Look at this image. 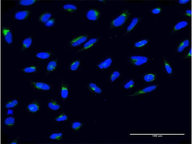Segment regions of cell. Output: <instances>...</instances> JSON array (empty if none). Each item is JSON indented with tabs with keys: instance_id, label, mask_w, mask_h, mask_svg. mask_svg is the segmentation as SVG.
<instances>
[{
	"instance_id": "6da1fadb",
	"label": "cell",
	"mask_w": 192,
	"mask_h": 144,
	"mask_svg": "<svg viewBox=\"0 0 192 144\" xmlns=\"http://www.w3.org/2000/svg\"><path fill=\"white\" fill-rule=\"evenodd\" d=\"M131 15V12L129 9L123 10L110 22L109 29L114 30L122 27L127 22Z\"/></svg>"
},
{
	"instance_id": "7a4b0ae2",
	"label": "cell",
	"mask_w": 192,
	"mask_h": 144,
	"mask_svg": "<svg viewBox=\"0 0 192 144\" xmlns=\"http://www.w3.org/2000/svg\"><path fill=\"white\" fill-rule=\"evenodd\" d=\"M27 82L30 86L36 91L48 92L54 90V84L49 82L31 79H27Z\"/></svg>"
},
{
	"instance_id": "3957f363",
	"label": "cell",
	"mask_w": 192,
	"mask_h": 144,
	"mask_svg": "<svg viewBox=\"0 0 192 144\" xmlns=\"http://www.w3.org/2000/svg\"><path fill=\"white\" fill-rule=\"evenodd\" d=\"M58 95L60 102L63 105L69 98L70 95L69 83L63 79L60 78Z\"/></svg>"
},
{
	"instance_id": "277c9868",
	"label": "cell",
	"mask_w": 192,
	"mask_h": 144,
	"mask_svg": "<svg viewBox=\"0 0 192 144\" xmlns=\"http://www.w3.org/2000/svg\"><path fill=\"white\" fill-rule=\"evenodd\" d=\"M90 36L88 34L82 33L74 35L67 41L66 46L70 50L78 47L87 41Z\"/></svg>"
},
{
	"instance_id": "5b68a950",
	"label": "cell",
	"mask_w": 192,
	"mask_h": 144,
	"mask_svg": "<svg viewBox=\"0 0 192 144\" xmlns=\"http://www.w3.org/2000/svg\"><path fill=\"white\" fill-rule=\"evenodd\" d=\"M127 60L128 63L130 65L138 66L147 63L149 61V59L144 56L132 55L128 57Z\"/></svg>"
},
{
	"instance_id": "8992f818",
	"label": "cell",
	"mask_w": 192,
	"mask_h": 144,
	"mask_svg": "<svg viewBox=\"0 0 192 144\" xmlns=\"http://www.w3.org/2000/svg\"><path fill=\"white\" fill-rule=\"evenodd\" d=\"M100 40V38L99 37L93 38L88 40L81 47L77 50L74 54H79L90 50L97 44Z\"/></svg>"
},
{
	"instance_id": "52a82bcc",
	"label": "cell",
	"mask_w": 192,
	"mask_h": 144,
	"mask_svg": "<svg viewBox=\"0 0 192 144\" xmlns=\"http://www.w3.org/2000/svg\"><path fill=\"white\" fill-rule=\"evenodd\" d=\"M41 70L40 65L33 64L17 68L16 70L19 73L25 74H35L39 73Z\"/></svg>"
},
{
	"instance_id": "ba28073f",
	"label": "cell",
	"mask_w": 192,
	"mask_h": 144,
	"mask_svg": "<svg viewBox=\"0 0 192 144\" xmlns=\"http://www.w3.org/2000/svg\"><path fill=\"white\" fill-rule=\"evenodd\" d=\"M63 105L62 103L55 97L50 98L46 103V106L48 110L58 113L62 111L63 108Z\"/></svg>"
},
{
	"instance_id": "9c48e42d",
	"label": "cell",
	"mask_w": 192,
	"mask_h": 144,
	"mask_svg": "<svg viewBox=\"0 0 192 144\" xmlns=\"http://www.w3.org/2000/svg\"><path fill=\"white\" fill-rule=\"evenodd\" d=\"M113 62L112 57L111 56H107L103 58L97 62L95 65V67L100 71H104L110 68Z\"/></svg>"
},
{
	"instance_id": "30bf717a",
	"label": "cell",
	"mask_w": 192,
	"mask_h": 144,
	"mask_svg": "<svg viewBox=\"0 0 192 144\" xmlns=\"http://www.w3.org/2000/svg\"><path fill=\"white\" fill-rule=\"evenodd\" d=\"M41 107V103L39 99H35L29 102L26 106L25 109L28 113L35 114L38 113Z\"/></svg>"
},
{
	"instance_id": "8fae6325",
	"label": "cell",
	"mask_w": 192,
	"mask_h": 144,
	"mask_svg": "<svg viewBox=\"0 0 192 144\" xmlns=\"http://www.w3.org/2000/svg\"><path fill=\"white\" fill-rule=\"evenodd\" d=\"M58 58L52 59L47 63L45 68V76L46 78L49 77L57 69L58 65Z\"/></svg>"
},
{
	"instance_id": "7c38bea8",
	"label": "cell",
	"mask_w": 192,
	"mask_h": 144,
	"mask_svg": "<svg viewBox=\"0 0 192 144\" xmlns=\"http://www.w3.org/2000/svg\"><path fill=\"white\" fill-rule=\"evenodd\" d=\"M82 59L78 58L74 59L70 61L67 64V70L70 72L75 73L78 72L81 67Z\"/></svg>"
},
{
	"instance_id": "4fadbf2b",
	"label": "cell",
	"mask_w": 192,
	"mask_h": 144,
	"mask_svg": "<svg viewBox=\"0 0 192 144\" xmlns=\"http://www.w3.org/2000/svg\"><path fill=\"white\" fill-rule=\"evenodd\" d=\"M56 54L52 50L38 51L35 53V57L38 60L47 61L52 59Z\"/></svg>"
},
{
	"instance_id": "5bb4252c",
	"label": "cell",
	"mask_w": 192,
	"mask_h": 144,
	"mask_svg": "<svg viewBox=\"0 0 192 144\" xmlns=\"http://www.w3.org/2000/svg\"><path fill=\"white\" fill-rule=\"evenodd\" d=\"M101 14L100 10L96 8H91L89 9L85 13V16L88 20L95 21L100 18Z\"/></svg>"
},
{
	"instance_id": "9a60e30c",
	"label": "cell",
	"mask_w": 192,
	"mask_h": 144,
	"mask_svg": "<svg viewBox=\"0 0 192 144\" xmlns=\"http://www.w3.org/2000/svg\"><path fill=\"white\" fill-rule=\"evenodd\" d=\"M65 134L62 131H55L51 132L47 137L50 142H60L65 139Z\"/></svg>"
},
{
	"instance_id": "2e32d148",
	"label": "cell",
	"mask_w": 192,
	"mask_h": 144,
	"mask_svg": "<svg viewBox=\"0 0 192 144\" xmlns=\"http://www.w3.org/2000/svg\"><path fill=\"white\" fill-rule=\"evenodd\" d=\"M85 87L87 91L93 94H100L102 91L98 84L93 82H87L85 85Z\"/></svg>"
},
{
	"instance_id": "e0dca14e",
	"label": "cell",
	"mask_w": 192,
	"mask_h": 144,
	"mask_svg": "<svg viewBox=\"0 0 192 144\" xmlns=\"http://www.w3.org/2000/svg\"><path fill=\"white\" fill-rule=\"evenodd\" d=\"M3 36L6 42L11 45L13 42V36L11 29L9 27L4 26L2 28Z\"/></svg>"
},
{
	"instance_id": "ac0fdd59",
	"label": "cell",
	"mask_w": 192,
	"mask_h": 144,
	"mask_svg": "<svg viewBox=\"0 0 192 144\" xmlns=\"http://www.w3.org/2000/svg\"><path fill=\"white\" fill-rule=\"evenodd\" d=\"M69 119V114L65 111H61L53 118L51 120L54 123H58L66 122Z\"/></svg>"
},
{
	"instance_id": "d6986e66",
	"label": "cell",
	"mask_w": 192,
	"mask_h": 144,
	"mask_svg": "<svg viewBox=\"0 0 192 144\" xmlns=\"http://www.w3.org/2000/svg\"><path fill=\"white\" fill-rule=\"evenodd\" d=\"M140 20L139 18L137 17L133 18L128 24L123 36L129 34L134 30Z\"/></svg>"
},
{
	"instance_id": "ffe728a7",
	"label": "cell",
	"mask_w": 192,
	"mask_h": 144,
	"mask_svg": "<svg viewBox=\"0 0 192 144\" xmlns=\"http://www.w3.org/2000/svg\"><path fill=\"white\" fill-rule=\"evenodd\" d=\"M84 125L83 121L78 120H72L69 123V127L73 132H77L82 128Z\"/></svg>"
},
{
	"instance_id": "44dd1931",
	"label": "cell",
	"mask_w": 192,
	"mask_h": 144,
	"mask_svg": "<svg viewBox=\"0 0 192 144\" xmlns=\"http://www.w3.org/2000/svg\"><path fill=\"white\" fill-rule=\"evenodd\" d=\"M158 85L157 84H156L146 87L140 89L132 94L128 95V96L129 97H132L151 92L156 89L158 87Z\"/></svg>"
},
{
	"instance_id": "7402d4cb",
	"label": "cell",
	"mask_w": 192,
	"mask_h": 144,
	"mask_svg": "<svg viewBox=\"0 0 192 144\" xmlns=\"http://www.w3.org/2000/svg\"><path fill=\"white\" fill-rule=\"evenodd\" d=\"M32 38L31 37H29L24 39L22 42L19 50V53L22 54L28 50L32 45Z\"/></svg>"
},
{
	"instance_id": "603a6c76",
	"label": "cell",
	"mask_w": 192,
	"mask_h": 144,
	"mask_svg": "<svg viewBox=\"0 0 192 144\" xmlns=\"http://www.w3.org/2000/svg\"><path fill=\"white\" fill-rule=\"evenodd\" d=\"M19 103V101L18 99H8L5 100L4 103V106L6 109H13L18 106Z\"/></svg>"
},
{
	"instance_id": "cb8c5ba5",
	"label": "cell",
	"mask_w": 192,
	"mask_h": 144,
	"mask_svg": "<svg viewBox=\"0 0 192 144\" xmlns=\"http://www.w3.org/2000/svg\"><path fill=\"white\" fill-rule=\"evenodd\" d=\"M162 61L163 68L166 73L169 75L172 74L173 69L171 63L166 58L164 57L162 58Z\"/></svg>"
},
{
	"instance_id": "d4e9b609",
	"label": "cell",
	"mask_w": 192,
	"mask_h": 144,
	"mask_svg": "<svg viewBox=\"0 0 192 144\" xmlns=\"http://www.w3.org/2000/svg\"><path fill=\"white\" fill-rule=\"evenodd\" d=\"M3 124L5 126L8 128H12L15 125V118L12 116H8L4 119Z\"/></svg>"
},
{
	"instance_id": "484cf974",
	"label": "cell",
	"mask_w": 192,
	"mask_h": 144,
	"mask_svg": "<svg viewBox=\"0 0 192 144\" xmlns=\"http://www.w3.org/2000/svg\"><path fill=\"white\" fill-rule=\"evenodd\" d=\"M136 84L135 80L132 78H128L123 82L122 85L125 89L129 90L133 88Z\"/></svg>"
},
{
	"instance_id": "4316f807",
	"label": "cell",
	"mask_w": 192,
	"mask_h": 144,
	"mask_svg": "<svg viewBox=\"0 0 192 144\" xmlns=\"http://www.w3.org/2000/svg\"><path fill=\"white\" fill-rule=\"evenodd\" d=\"M30 13L31 12L28 10L19 11L15 14L14 17L17 20H23L27 18Z\"/></svg>"
},
{
	"instance_id": "83f0119b",
	"label": "cell",
	"mask_w": 192,
	"mask_h": 144,
	"mask_svg": "<svg viewBox=\"0 0 192 144\" xmlns=\"http://www.w3.org/2000/svg\"><path fill=\"white\" fill-rule=\"evenodd\" d=\"M121 75V72L119 70H115L113 71L109 75V82L111 83H114L120 77Z\"/></svg>"
},
{
	"instance_id": "f1b7e54d",
	"label": "cell",
	"mask_w": 192,
	"mask_h": 144,
	"mask_svg": "<svg viewBox=\"0 0 192 144\" xmlns=\"http://www.w3.org/2000/svg\"><path fill=\"white\" fill-rule=\"evenodd\" d=\"M62 8L66 12L72 13L75 12L78 9L77 6L72 3H66L64 4L62 6Z\"/></svg>"
},
{
	"instance_id": "f546056e",
	"label": "cell",
	"mask_w": 192,
	"mask_h": 144,
	"mask_svg": "<svg viewBox=\"0 0 192 144\" xmlns=\"http://www.w3.org/2000/svg\"><path fill=\"white\" fill-rule=\"evenodd\" d=\"M157 74L154 73H147L144 74L143 78L144 81L147 83H150L155 81L157 79Z\"/></svg>"
},
{
	"instance_id": "4dcf8cb0",
	"label": "cell",
	"mask_w": 192,
	"mask_h": 144,
	"mask_svg": "<svg viewBox=\"0 0 192 144\" xmlns=\"http://www.w3.org/2000/svg\"><path fill=\"white\" fill-rule=\"evenodd\" d=\"M190 44L189 41L188 39H185L178 46L177 51L179 53L183 51L185 48L188 47Z\"/></svg>"
},
{
	"instance_id": "1f68e13d",
	"label": "cell",
	"mask_w": 192,
	"mask_h": 144,
	"mask_svg": "<svg viewBox=\"0 0 192 144\" xmlns=\"http://www.w3.org/2000/svg\"><path fill=\"white\" fill-rule=\"evenodd\" d=\"M52 16L51 13L48 12H45L41 14L39 18V21L42 23L46 22Z\"/></svg>"
},
{
	"instance_id": "d6a6232c",
	"label": "cell",
	"mask_w": 192,
	"mask_h": 144,
	"mask_svg": "<svg viewBox=\"0 0 192 144\" xmlns=\"http://www.w3.org/2000/svg\"><path fill=\"white\" fill-rule=\"evenodd\" d=\"M148 42V40L144 39L135 42L133 44V47L136 48H138L143 47Z\"/></svg>"
},
{
	"instance_id": "836d02e7",
	"label": "cell",
	"mask_w": 192,
	"mask_h": 144,
	"mask_svg": "<svg viewBox=\"0 0 192 144\" xmlns=\"http://www.w3.org/2000/svg\"><path fill=\"white\" fill-rule=\"evenodd\" d=\"M188 23L186 21H182L177 23L174 27L173 30L175 31L179 30L187 25Z\"/></svg>"
},
{
	"instance_id": "e575fe53",
	"label": "cell",
	"mask_w": 192,
	"mask_h": 144,
	"mask_svg": "<svg viewBox=\"0 0 192 144\" xmlns=\"http://www.w3.org/2000/svg\"><path fill=\"white\" fill-rule=\"evenodd\" d=\"M37 1L36 0H21L19 1L18 3L22 6H29L33 4Z\"/></svg>"
},
{
	"instance_id": "d590c367",
	"label": "cell",
	"mask_w": 192,
	"mask_h": 144,
	"mask_svg": "<svg viewBox=\"0 0 192 144\" xmlns=\"http://www.w3.org/2000/svg\"><path fill=\"white\" fill-rule=\"evenodd\" d=\"M55 22V18H50L45 23V25L46 27H50L53 26Z\"/></svg>"
},
{
	"instance_id": "8d00e7d4",
	"label": "cell",
	"mask_w": 192,
	"mask_h": 144,
	"mask_svg": "<svg viewBox=\"0 0 192 144\" xmlns=\"http://www.w3.org/2000/svg\"><path fill=\"white\" fill-rule=\"evenodd\" d=\"M192 57V49L191 48L188 52L183 57V58L185 60H188L191 59Z\"/></svg>"
},
{
	"instance_id": "74e56055",
	"label": "cell",
	"mask_w": 192,
	"mask_h": 144,
	"mask_svg": "<svg viewBox=\"0 0 192 144\" xmlns=\"http://www.w3.org/2000/svg\"><path fill=\"white\" fill-rule=\"evenodd\" d=\"M162 11V9L160 7L155 8L151 11V12L154 14H158L160 13Z\"/></svg>"
},
{
	"instance_id": "f35d334b",
	"label": "cell",
	"mask_w": 192,
	"mask_h": 144,
	"mask_svg": "<svg viewBox=\"0 0 192 144\" xmlns=\"http://www.w3.org/2000/svg\"><path fill=\"white\" fill-rule=\"evenodd\" d=\"M6 114L8 116H12L14 113V111L13 108L6 109Z\"/></svg>"
},
{
	"instance_id": "ab89813d",
	"label": "cell",
	"mask_w": 192,
	"mask_h": 144,
	"mask_svg": "<svg viewBox=\"0 0 192 144\" xmlns=\"http://www.w3.org/2000/svg\"><path fill=\"white\" fill-rule=\"evenodd\" d=\"M19 139V137H17L15 138L14 139L11 141L10 143V144H17L18 142Z\"/></svg>"
},
{
	"instance_id": "60d3db41",
	"label": "cell",
	"mask_w": 192,
	"mask_h": 144,
	"mask_svg": "<svg viewBox=\"0 0 192 144\" xmlns=\"http://www.w3.org/2000/svg\"><path fill=\"white\" fill-rule=\"evenodd\" d=\"M185 14L186 16L188 17H190L191 15L192 12L190 10H187L185 12Z\"/></svg>"
},
{
	"instance_id": "b9f144b4",
	"label": "cell",
	"mask_w": 192,
	"mask_h": 144,
	"mask_svg": "<svg viewBox=\"0 0 192 144\" xmlns=\"http://www.w3.org/2000/svg\"><path fill=\"white\" fill-rule=\"evenodd\" d=\"M189 0H180L179 1V3L181 4H186L188 2Z\"/></svg>"
}]
</instances>
